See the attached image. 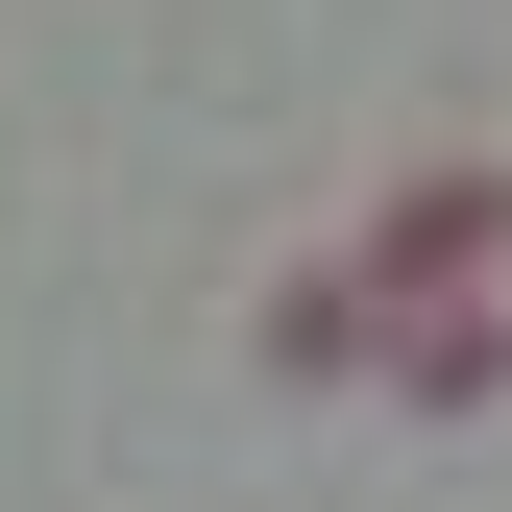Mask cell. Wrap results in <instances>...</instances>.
<instances>
[{
	"instance_id": "6da1fadb",
	"label": "cell",
	"mask_w": 512,
	"mask_h": 512,
	"mask_svg": "<svg viewBox=\"0 0 512 512\" xmlns=\"http://www.w3.org/2000/svg\"><path fill=\"white\" fill-rule=\"evenodd\" d=\"M366 293L391 317H512V147H415L366 196Z\"/></svg>"
},
{
	"instance_id": "7a4b0ae2",
	"label": "cell",
	"mask_w": 512,
	"mask_h": 512,
	"mask_svg": "<svg viewBox=\"0 0 512 512\" xmlns=\"http://www.w3.org/2000/svg\"><path fill=\"white\" fill-rule=\"evenodd\" d=\"M269 366L317 391V366H391V293H366V244H293L269 269Z\"/></svg>"
},
{
	"instance_id": "3957f363",
	"label": "cell",
	"mask_w": 512,
	"mask_h": 512,
	"mask_svg": "<svg viewBox=\"0 0 512 512\" xmlns=\"http://www.w3.org/2000/svg\"><path fill=\"white\" fill-rule=\"evenodd\" d=\"M391 391H415V415H488V391H512V317H391Z\"/></svg>"
}]
</instances>
